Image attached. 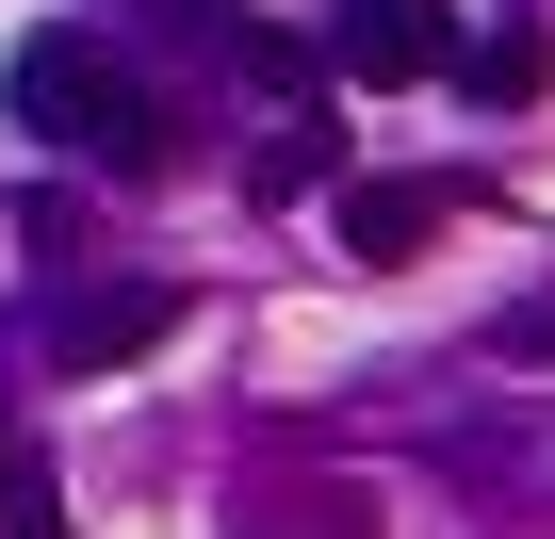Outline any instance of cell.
I'll return each mask as SVG.
<instances>
[{
	"instance_id": "1",
	"label": "cell",
	"mask_w": 555,
	"mask_h": 539,
	"mask_svg": "<svg viewBox=\"0 0 555 539\" xmlns=\"http://www.w3.org/2000/svg\"><path fill=\"white\" fill-rule=\"evenodd\" d=\"M0 99H17V131H50V147H82V164H164V115H147V82L99 50V34H17V66H0Z\"/></svg>"
},
{
	"instance_id": "2",
	"label": "cell",
	"mask_w": 555,
	"mask_h": 539,
	"mask_svg": "<svg viewBox=\"0 0 555 539\" xmlns=\"http://www.w3.org/2000/svg\"><path fill=\"white\" fill-rule=\"evenodd\" d=\"M164 328H180L164 279H82V295L50 311V376H115V360H147Z\"/></svg>"
},
{
	"instance_id": "3",
	"label": "cell",
	"mask_w": 555,
	"mask_h": 539,
	"mask_svg": "<svg viewBox=\"0 0 555 539\" xmlns=\"http://www.w3.org/2000/svg\"><path fill=\"white\" fill-rule=\"evenodd\" d=\"M327 50H344L360 82H425V66H457L441 0H327Z\"/></svg>"
},
{
	"instance_id": "4",
	"label": "cell",
	"mask_w": 555,
	"mask_h": 539,
	"mask_svg": "<svg viewBox=\"0 0 555 539\" xmlns=\"http://www.w3.org/2000/svg\"><path fill=\"white\" fill-rule=\"evenodd\" d=\"M457 213H474L457 180H344V245H360V261H409V245H441Z\"/></svg>"
},
{
	"instance_id": "5",
	"label": "cell",
	"mask_w": 555,
	"mask_h": 539,
	"mask_svg": "<svg viewBox=\"0 0 555 539\" xmlns=\"http://www.w3.org/2000/svg\"><path fill=\"white\" fill-rule=\"evenodd\" d=\"M539 66H555V50H539V17H506V34H474V50H457V82H474L490 115H522V99H539Z\"/></svg>"
},
{
	"instance_id": "6",
	"label": "cell",
	"mask_w": 555,
	"mask_h": 539,
	"mask_svg": "<svg viewBox=\"0 0 555 539\" xmlns=\"http://www.w3.org/2000/svg\"><path fill=\"white\" fill-rule=\"evenodd\" d=\"M506 360H555V295H539V311H522V328H506Z\"/></svg>"
}]
</instances>
